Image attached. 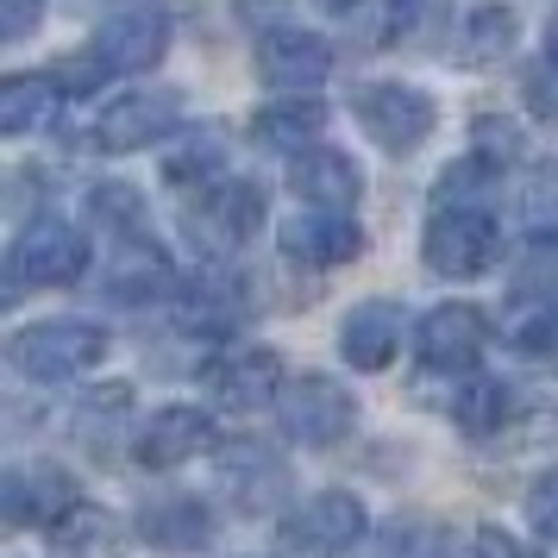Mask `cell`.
<instances>
[{
	"label": "cell",
	"instance_id": "1",
	"mask_svg": "<svg viewBox=\"0 0 558 558\" xmlns=\"http://www.w3.org/2000/svg\"><path fill=\"white\" fill-rule=\"evenodd\" d=\"M7 357L32 383H63V377H82V371L101 364L107 332L95 320H38V327H20L7 339Z\"/></svg>",
	"mask_w": 558,
	"mask_h": 558
},
{
	"label": "cell",
	"instance_id": "2",
	"mask_svg": "<svg viewBox=\"0 0 558 558\" xmlns=\"http://www.w3.org/2000/svg\"><path fill=\"white\" fill-rule=\"evenodd\" d=\"M352 113L357 126L377 138L383 151H414V145H427L433 138V95L427 88H414V82H364L352 95Z\"/></svg>",
	"mask_w": 558,
	"mask_h": 558
},
{
	"label": "cell",
	"instance_id": "3",
	"mask_svg": "<svg viewBox=\"0 0 558 558\" xmlns=\"http://www.w3.org/2000/svg\"><path fill=\"white\" fill-rule=\"evenodd\" d=\"M421 252H427L433 277L471 282V277H483V270L496 264L502 239H496V220H489L483 207H446V214H433V220H427Z\"/></svg>",
	"mask_w": 558,
	"mask_h": 558
},
{
	"label": "cell",
	"instance_id": "4",
	"mask_svg": "<svg viewBox=\"0 0 558 558\" xmlns=\"http://www.w3.org/2000/svg\"><path fill=\"white\" fill-rule=\"evenodd\" d=\"M7 270H13V282H20V289H63V282H76L82 270H88V239H82L70 220L38 214V220L13 239Z\"/></svg>",
	"mask_w": 558,
	"mask_h": 558
},
{
	"label": "cell",
	"instance_id": "5",
	"mask_svg": "<svg viewBox=\"0 0 558 558\" xmlns=\"http://www.w3.org/2000/svg\"><path fill=\"white\" fill-rule=\"evenodd\" d=\"M364 527H371V514H364V502H357L352 489H320V496H307V502L282 521V553L339 558L364 539Z\"/></svg>",
	"mask_w": 558,
	"mask_h": 558
},
{
	"label": "cell",
	"instance_id": "6",
	"mask_svg": "<svg viewBox=\"0 0 558 558\" xmlns=\"http://www.w3.org/2000/svg\"><path fill=\"white\" fill-rule=\"evenodd\" d=\"M277 414H282V433H289L295 446H339V439L352 433V396L332 377L282 383Z\"/></svg>",
	"mask_w": 558,
	"mask_h": 558
},
{
	"label": "cell",
	"instance_id": "7",
	"mask_svg": "<svg viewBox=\"0 0 558 558\" xmlns=\"http://www.w3.org/2000/svg\"><path fill=\"white\" fill-rule=\"evenodd\" d=\"M177 88H132V95H120V101L101 107V120H95V145L101 151H145V145H157L163 132L177 126Z\"/></svg>",
	"mask_w": 558,
	"mask_h": 558
},
{
	"label": "cell",
	"instance_id": "8",
	"mask_svg": "<svg viewBox=\"0 0 558 558\" xmlns=\"http://www.w3.org/2000/svg\"><path fill=\"white\" fill-rule=\"evenodd\" d=\"M95 51L113 63V76L151 70L157 57L170 51V13H163L157 0H132V7H120V13H107V20H101Z\"/></svg>",
	"mask_w": 558,
	"mask_h": 558
},
{
	"label": "cell",
	"instance_id": "9",
	"mask_svg": "<svg viewBox=\"0 0 558 558\" xmlns=\"http://www.w3.org/2000/svg\"><path fill=\"white\" fill-rule=\"evenodd\" d=\"M327 70H332V51H327V38H314V32L277 26L257 38V76H264V88H282V95L302 101L307 88L327 82Z\"/></svg>",
	"mask_w": 558,
	"mask_h": 558
},
{
	"label": "cell",
	"instance_id": "10",
	"mask_svg": "<svg viewBox=\"0 0 558 558\" xmlns=\"http://www.w3.org/2000/svg\"><path fill=\"white\" fill-rule=\"evenodd\" d=\"M414 345H421V364H427V371H464V364H477V352L489 345V320H483V307H471V302H446L421 320Z\"/></svg>",
	"mask_w": 558,
	"mask_h": 558
},
{
	"label": "cell",
	"instance_id": "11",
	"mask_svg": "<svg viewBox=\"0 0 558 558\" xmlns=\"http://www.w3.org/2000/svg\"><path fill=\"white\" fill-rule=\"evenodd\" d=\"M207 389L214 402L227 408H257L282 396V357L270 345H239V352H220L207 364Z\"/></svg>",
	"mask_w": 558,
	"mask_h": 558
},
{
	"label": "cell",
	"instance_id": "12",
	"mask_svg": "<svg viewBox=\"0 0 558 558\" xmlns=\"http://www.w3.org/2000/svg\"><path fill=\"white\" fill-rule=\"evenodd\" d=\"M214 446V421H207L202 408H157L151 421H145V433H138V464L145 471H177V464H189L195 452H207Z\"/></svg>",
	"mask_w": 558,
	"mask_h": 558
},
{
	"label": "cell",
	"instance_id": "13",
	"mask_svg": "<svg viewBox=\"0 0 558 558\" xmlns=\"http://www.w3.org/2000/svg\"><path fill=\"white\" fill-rule=\"evenodd\" d=\"M289 182H295V195H302L314 214H352L357 189H364V170H357L345 151H327V145H314V151L295 157Z\"/></svg>",
	"mask_w": 558,
	"mask_h": 558
},
{
	"label": "cell",
	"instance_id": "14",
	"mask_svg": "<svg viewBox=\"0 0 558 558\" xmlns=\"http://www.w3.org/2000/svg\"><path fill=\"white\" fill-rule=\"evenodd\" d=\"M76 483L63 477V471H7V483H0V508H7V521L13 527H26V521H45V527H57L63 514H76Z\"/></svg>",
	"mask_w": 558,
	"mask_h": 558
},
{
	"label": "cell",
	"instance_id": "15",
	"mask_svg": "<svg viewBox=\"0 0 558 558\" xmlns=\"http://www.w3.org/2000/svg\"><path fill=\"white\" fill-rule=\"evenodd\" d=\"M282 252L295 257V264H352L357 252H364V232H357L352 214H295L289 227H282Z\"/></svg>",
	"mask_w": 558,
	"mask_h": 558
},
{
	"label": "cell",
	"instance_id": "16",
	"mask_svg": "<svg viewBox=\"0 0 558 558\" xmlns=\"http://www.w3.org/2000/svg\"><path fill=\"white\" fill-rule=\"evenodd\" d=\"M101 282H107V295H113V302L145 307V302H157V295H170V289H177V270H170V257L157 252L151 239H126L120 252L107 257Z\"/></svg>",
	"mask_w": 558,
	"mask_h": 558
},
{
	"label": "cell",
	"instance_id": "17",
	"mask_svg": "<svg viewBox=\"0 0 558 558\" xmlns=\"http://www.w3.org/2000/svg\"><path fill=\"white\" fill-rule=\"evenodd\" d=\"M339 352L352 371H383L402 352V307L396 302H357L339 327Z\"/></svg>",
	"mask_w": 558,
	"mask_h": 558
},
{
	"label": "cell",
	"instance_id": "18",
	"mask_svg": "<svg viewBox=\"0 0 558 558\" xmlns=\"http://www.w3.org/2000/svg\"><path fill=\"white\" fill-rule=\"evenodd\" d=\"M138 539L157 553H202L214 539V514L195 496H157L138 508Z\"/></svg>",
	"mask_w": 558,
	"mask_h": 558
},
{
	"label": "cell",
	"instance_id": "19",
	"mask_svg": "<svg viewBox=\"0 0 558 558\" xmlns=\"http://www.w3.org/2000/svg\"><path fill=\"white\" fill-rule=\"evenodd\" d=\"M257 220H264V195H257L252 182H220V189H207L202 195V214H195V232H207L214 245H239V239H252Z\"/></svg>",
	"mask_w": 558,
	"mask_h": 558
},
{
	"label": "cell",
	"instance_id": "20",
	"mask_svg": "<svg viewBox=\"0 0 558 558\" xmlns=\"http://www.w3.org/2000/svg\"><path fill=\"white\" fill-rule=\"evenodd\" d=\"M320 126H327V107L320 101H277L264 107L252 120V138L264 145V151H314V138H320Z\"/></svg>",
	"mask_w": 558,
	"mask_h": 558
},
{
	"label": "cell",
	"instance_id": "21",
	"mask_svg": "<svg viewBox=\"0 0 558 558\" xmlns=\"http://www.w3.org/2000/svg\"><path fill=\"white\" fill-rule=\"evenodd\" d=\"M57 107V82L51 76H7L0 82V132L7 138H26L51 120Z\"/></svg>",
	"mask_w": 558,
	"mask_h": 558
},
{
	"label": "cell",
	"instance_id": "22",
	"mask_svg": "<svg viewBox=\"0 0 558 558\" xmlns=\"http://www.w3.org/2000/svg\"><path fill=\"white\" fill-rule=\"evenodd\" d=\"M220 163H227V138L214 126H202V132H189L177 151H163V177L177 182V189H214Z\"/></svg>",
	"mask_w": 558,
	"mask_h": 558
},
{
	"label": "cell",
	"instance_id": "23",
	"mask_svg": "<svg viewBox=\"0 0 558 558\" xmlns=\"http://www.w3.org/2000/svg\"><path fill=\"white\" fill-rule=\"evenodd\" d=\"M220 483H227V489H239V496H245V508H257L264 496H277L282 483H289V471H282L264 446H232V452L220 458Z\"/></svg>",
	"mask_w": 558,
	"mask_h": 558
},
{
	"label": "cell",
	"instance_id": "24",
	"mask_svg": "<svg viewBox=\"0 0 558 558\" xmlns=\"http://www.w3.org/2000/svg\"><path fill=\"white\" fill-rule=\"evenodd\" d=\"M452 414H458V427H464V433H496L508 414H514V389L496 383V377H483V383H471V389L452 402Z\"/></svg>",
	"mask_w": 558,
	"mask_h": 558
},
{
	"label": "cell",
	"instance_id": "25",
	"mask_svg": "<svg viewBox=\"0 0 558 558\" xmlns=\"http://www.w3.org/2000/svg\"><path fill=\"white\" fill-rule=\"evenodd\" d=\"M521 220H527L533 239L558 245V170H553V163L527 177V189H521Z\"/></svg>",
	"mask_w": 558,
	"mask_h": 558
},
{
	"label": "cell",
	"instance_id": "26",
	"mask_svg": "<svg viewBox=\"0 0 558 558\" xmlns=\"http://www.w3.org/2000/svg\"><path fill=\"white\" fill-rule=\"evenodd\" d=\"M514 32H521V20H514L508 7H483L477 20L464 26V38H471V45H464V57H471V63H496V57H508Z\"/></svg>",
	"mask_w": 558,
	"mask_h": 558
},
{
	"label": "cell",
	"instance_id": "27",
	"mask_svg": "<svg viewBox=\"0 0 558 558\" xmlns=\"http://www.w3.org/2000/svg\"><path fill=\"white\" fill-rule=\"evenodd\" d=\"M107 76H113V63H107V57L95 51V45H88L82 57H63V63L51 70V82L63 88V95H88V88H101Z\"/></svg>",
	"mask_w": 558,
	"mask_h": 558
},
{
	"label": "cell",
	"instance_id": "28",
	"mask_svg": "<svg viewBox=\"0 0 558 558\" xmlns=\"http://www.w3.org/2000/svg\"><path fill=\"white\" fill-rule=\"evenodd\" d=\"M182 320H189V327H227L232 320V289L227 282H195V289H189V307H182Z\"/></svg>",
	"mask_w": 558,
	"mask_h": 558
},
{
	"label": "cell",
	"instance_id": "29",
	"mask_svg": "<svg viewBox=\"0 0 558 558\" xmlns=\"http://www.w3.org/2000/svg\"><path fill=\"white\" fill-rule=\"evenodd\" d=\"M88 207H95V220H101V227H120L126 239L138 232V195H132L126 182H101Z\"/></svg>",
	"mask_w": 558,
	"mask_h": 558
},
{
	"label": "cell",
	"instance_id": "30",
	"mask_svg": "<svg viewBox=\"0 0 558 558\" xmlns=\"http://www.w3.org/2000/svg\"><path fill=\"white\" fill-rule=\"evenodd\" d=\"M514 345L533 357V364H546V371H558V307H546V314H533L527 327L514 332Z\"/></svg>",
	"mask_w": 558,
	"mask_h": 558
},
{
	"label": "cell",
	"instance_id": "31",
	"mask_svg": "<svg viewBox=\"0 0 558 558\" xmlns=\"http://www.w3.org/2000/svg\"><path fill=\"white\" fill-rule=\"evenodd\" d=\"M527 527L558 546V471L533 477V489H527Z\"/></svg>",
	"mask_w": 558,
	"mask_h": 558
},
{
	"label": "cell",
	"instance_id": "32",
	"mask_svg": "<svg viewBox=\"0 0 558 558\" xmlns=\"http://www.w3.org/2000/svg\"><path fill=\"white\" fill-rule=\"evenodd\" d=\"M45 20V0H0V45H20L32 38Z\"/></svg>",
	"mask_w": 558,
	"mask_h": 558
},
{
	"label": "cell",
	"instance_id": "33",
	"mask_svg": "<svg viewBox=\"0 0 558 558\" xmlns=\"http://www.w3.org/2000/svg\"><path fill=\"white\" fill-rule=\"evenodd\" d=\"M521 151V132L508 126V120H477V157L489 163V157H514Z\"/></svg>",
	"mask_w": 558,
	"mask_h": 558
},
{
	"label": "cell",
	"instance_id": "34",
	"mask_svg": "<svg viewBox=\"0 0 558 558\" xmlns=\"http://www.w3.org/2000/svg\"><path fill=\"white\" fill-rule=\"evenodd\" d=\"M421 533H427L421 521H408V527L396 521V527L383 533V558H427V553H421Z\"/></svg>",
	"mask_w": 558,
	"mask_h": 558
},
{
	"label": "cell",
	"instance_id": "35",
	"mask_svg": "<svg viewBox=\"0 0 558 558\" xmlns=\"http://www.w3.org/2000/svg\"><path fill=\"white\" fill-rule=\"evenodd\" d=\"M527 101L539 107V113H558V76H553V63L527 70Z\"/></svg>",
	"mask_w": 558,
	"mask_h": 558
},
{
	"label": "cell",
	"instance_id": "36",
	"mask_svg": "<svg viewBox=\"0 0 558 558\" xmlns=\"http://www.w3.org/2000/svg\"><path fill=\"white\" fill-rule=\"evenodd\" d=\"M471 558H533V553L521 546V539H508V533L483 527V533H477V553H471Z\"/></svg>",
	"mask_w": 558,
	"mask_h": 558
},
{
	"label": "cell",
	"instance_id": "37",
	"mask_svg": "<svg viewBox=\"0 0 558 558\" xmlns=\"http://www.w3.org/2000/svg\"><path fill=\"white\" fill-rule=\"evenodd\" d=\"M546 282H558V252H539L521 270V295H533V289H546Z\"/></svg>",
	"mask_w": 558,
	"mask_h": 558
},
{
	"label": "cell",
	"instance_id": "38",
	"mask_svg": "<svg viewBox=\"0 0 558 558\" xmlns=\"http://www.w3.org/2000/svg\"><path fill=\"white\" fill-rule=\"evenodd\" d=\"M546 63H553V70H558V13H553V20H546Z\"/></svg>",
	"mask_w": 558,
	"mask_h": 558
},
{
	"label": "cell",
	"instance_id": "39",
	"mask_svg": "<svg viewBox=\"0 0 558 558\" xmlns=\"http://www.w3.org/2000/svg\"><path fill=\"white\" fill-rule=\"evenodd\" d=\"M314 7H327V13H352V7H364V0H314Z\"/></svg>",
	"mask_w": 558,
	"mask_h": 558
}]
</instances>
